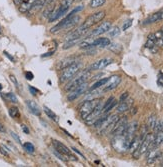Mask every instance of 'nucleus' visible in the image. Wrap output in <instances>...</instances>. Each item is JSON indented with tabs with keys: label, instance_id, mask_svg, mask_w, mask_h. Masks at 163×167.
<instances>
[{
	"label": "nucleus",
	"instance_id": "f257e3e1",
	"mask_svg": "<svg viewBox=\"0 0 163 167\" xmlns=\"http://www.w3.org/2000/svg\"><path fill=\"white\" fill-rule=\"evenodd\" d=\"M82 9H83V7L79 6V7H77V8H75V10H72L71 12L68 14L65 18H64V19H62L57 25H55L54 27L51 28V32L52 33H56L61 29H64V28L68 29V28H71V27H73V26H75L77 24L78 20L80 19V17L74 16V14L76 12H78V11L82 10Z\"/></svg>",
	"mask_w": 163,
	"mask_h": 167
},
{
	"label": "nucleus",
	"instance_id": "f03ea898",
	"mask_svg": "<svg viewBox=\"0 0 163 167\" xmlns=\"http://www.w3.org/2000/svg\"><path fill=\"white\" fill-rule=\"evenodd\" d=\"M154 135L152 133H147L145 135V137L142 139L141 143L138 149H136L134 152H132V155L135 159H138L142 154H144L147 151H149L152 148V143H153Z\"/></svg>",
	"mask_w": 163,
	"mask_h": 167
},
{
	"label": "nucleus",
	"instance_id": "7ed1b4c3",
	"mask_svg": "<svg viewBox=\"0 0 163 167\" xmlns=\"http://www.w3.org/2000/svg\"><path fill=\"white\" fill-rule=\"evenodd\" d=\"M130 140L128 139L124 134H120V135H114L112 141H111V145L114 149L119 153H123L125 151L128 150L130 145Z\"/></svg>",
	"mask_w": 163,
	"mask_h": 167
},
{
	"label": "nucleus",
	"instance_id": "20e7f679",
	"mask_svg": "<svg viewBox=\"0 0 163 167\" xmlns=\"http://www.w3.org/2000/svg\"><path fill=\"white\" fill-rule=\"evenodd\" d=\"M89 77H90V70H84V71L79 72V73L77 72L76 76L74 75V77L70 79L69 83L65 86V90L70 91L72 89H74L75 87H77L78 85H80L84 82H87Z\"/></svg>",
	"mask_w": 163,
	"mask_h": 167
},
{
	"label": "nucleus",
	"instance_id": "39448f33",
	"mask_svg": "<svg viewBox=\"0 0 163 167\" xmlns=\"http://www.w3.org/2000/svg\"><path fill=\"white\" fill-rule=\"evenodd\" d=\"M73 1L74 0H62L58 8L53 10L50 13V15L48 16V20H49L48 22H52L56 19H58V18H60L61 16H63V15L68 11V9L70 8V6L72 5Z\"/></svg>",
	"mask_w": 163,
	"mask_h": 167
},
{
	"label": "nucleus",
	"instance_id": "423d86ee",
	"mask_svg": "<svg viewBox=\"0 0 163 167\" xmlns=\"http://www.w3.org/2000/svg\"><path fill=\"white\" fill-rule=\"evenodd\" d=\"M119 119V116L117 114L114 115H105L104 119L102 120V122L100 123L99 126L97 127L98 132L100 134H104L108 131H112L113 127H114L115 123L117 122V120Z\"/></svg>",
	"mask_w": 163,
	"mask_h": 167
},
{
	"label": "nucleus",
	"instance_id": "0eeeda50",
	"mask_svg": "<svg viewBox=\"0 0 163 167\" xmlns=\"http://www.w3.org/2000/svg\"><path fill=\"white\" fill-rule=\"evenodd\" d=\"M80 68H81V64L77 62L65 67L64 69H62L61 75H60V81L61 82L69 81L70 79L74 77V75L77 74V72H79Z\"/></svg>",
	"mask_w": 163,
	"mask_h": 167
},
{
	"label": "nucleus",
	"instance_id": "6e6552de",
	"mask_svg": "<svg viewBox=\"0 0 163 167\" xmlns=\"http://www.w3.org/2000/svg\"><path fill=\"white\" fill-rule=\"evenodd\" d=\"M101 100L95 98V99H91V100H86L84 103L82 104L80 107V116L82 117V119H86V117L91 114V112L94 110V108L96 107Z\"/></svg>",
	"mask_w": 163,
	"mask_h": 167
},
{
	"label": "nucleus",
	"instance_id": "1a4fd4ad",
	"mask_svg": "<svg viewBox=\"0 0 163 167\" xmlns=\"http://www.w3.org/2000/svg\"><path fill=\"white\" fill-rule=\"evenodd\" d=\"M104 17H105V11H98V12L90 15L88 18H86V20L83 22V24H81L80 26L84 29H89L90 27H92L93 25H95L98 22L103 20Z\"/></svg>",
	"mask_w": 163,
	"mask_h": 167
},
{
	"label": "nucleus",
	"instance_id": "9d476101",
	"mask_svg": "<svg viewBox=\"0 0 163 167\" xmlns=\"http://www.w3.org/2000/svg\"><path fill=\"white\" fill-rule=\"evenodd\" d=\"M52 144L54 146V149L60 154H62L63 156H67L68 159H71V160H77V158H75L74 155L71 154L69 148L64 145L63 143L59 142L58 140H52Z\"/></svg>",
	"mask_w": 163,
	"mask_h": 167
},
{
	"label": "nucleus",
	"instance_id": "9b49d317",
	"mask_svg": "<svg viewBox=\"0 0 163 167\" xmlns=\"http://www.w3.org/2000/svg\"><path fill=\"white\" fill-rule=\"evenodd\" d=\"M87 87H88V83L84 82V83H82V84L78 85L77 87H75L74 89L70 90L69 94H68V96H67L68 101H74L75 99H77L79 96L86 92Z\"/></svg>",
	"mask_w": 163,
	"mask_h": 167
},
{
	"label": "nucleus",
	"instance_id": "f8f14e48",
	"mask_svg": "<svg viewBox=\"0 0 163 167\" xmlns=\"http://www.w3.org/2000/svg\"><path fill=\"white\" fill-rule=\"evenodd\" d=\"M103 103L100 101L99 103H98V105L96 106L95 108H94V110L91 112V114L88 115L86 117L85 119V122L88 124V125H92L94 124V122L99 118V117L101 116V114L103 113Z\"/></svg>",
	"mask_w": 163,
	"mask_h": 167
},
{
	"label": "nucleus",
	"instance_id": "ddd939ff",
	"mask_svg": "<svg viewBox=\"0 0 163 167\" xmlns=\"http://www.w3.org/2000/svg\"><path fill=\"white\" fill-rule=\"evenodd\" d=\"M127 119L123 117V118H119L117 120V122L115 123L114 127L112 129V133L113 135H120V134H123L125 129L127 127Z\"/></svg>",
	"mask_w": 163,
	"mask_h": 167
},
{
	"label": "nucleus",
	"instance_id": "4468645a",
	"mask_svg": "<svg viewBox=\"0 0 163 167\" xmlns=\"http://www.w3.org/2000/svg\"><path fill=\"white\" fill-rule=\"evenodd\" d=\"M111 28V22L109 21H104L102 22V23L97 26L96 29H94L93 31L91 32L90 35H88L87 37L89 36H98V35H101V34H104L106 32H108V30Z\"/></svg>",
	"mask_w": 163,
	"mask_h": 167
},
{
	"label": "nucleus",
	"instance_id": "2eb2a0df",
	"mask_svg": "<svg viewBox=\"0 0 163 167\" xmlns=\"http://www.w3.org/2000/svg\"><path fill=\"white\" fill-rule=\"evenodd\" d=\"M120 82H121V77L118 76V75H113V76L109 77L107 79V81H106V83L103 85L104 86V90L108 91V90L114 89L120 84Z\"/></svg>",
	"mask_w": 163,
	"mask_h": 167
},
{
	"label": "nucleus",
	"instance_id": "dca6fc26",
	"mask_svg": "<svg viewBox=\"0 0 163 167\" xmlns=\"http://www.w3.org/2000/svg\"><path fill=\"white\" fill-rule=\"evenodd\" d=\"M113 60L111 58H103V59H99L95 61L91 66H90L89 70H100L103 69L106 66H108L109 64L112 63Z\"/></svg>",
	"mask_w": 163,
	"mask_h": 167
},
{
	"label": "nucleus",
	"instance_id": "f3484780",
	"mask_svg": "<svg viewBox=\"0 0 163 167\" xmlns=\"http://www.w3.org/2000/svg\"><path fill=\"white\" fill-rule=\"evenodd\" d=\"M137 128H138V123L134 121V122H132L130 124H127V127H126V129H125L123 134L131 141V140L133 139L134 136L136 135Z\"/></svg>",
	"mask_w": 163,
	"mask_h": 167
},
{
	"label": "nucleus",
	"instance_id": "a211bd4d",
	"mask_svg": "<svg viewBox=\"0 0 163 167\" xmlns=\"http://www.w3.org/2000/svg\"><path fill=\"white\" fill-rule=\"evenodd\" d=\"M132 104H133V99H131V98H126L125 100L120 101V102H119V104L117 105V107H116L117 112L123 113V112H125V111H127V110H129V109H130V107L132 106Z\"/></svg>",
	"mask_w": 163,
	"mask_h": 167
},
{
	"label": "nucleus",
	"instance_id": "6ab92c4d",
	"mask_svg": "<svg viewBox=\"0 0 163 167\" xmlns=\"http://www.w3.org/2000/svg\"><path fill=\"white\" fill-rule=\"evenodd\" d=\"M37 0H23L19 4V11L21 13H27L35 4Z\"/></svg>",
	"mask_w": 163,
	"mask_h": 167
},
{
	"label": "nucleus",
	"instance_id": "aec40b11",
	"mask_svg": "<svg viewBox=\"0 0 163 167\" xmlns=\"http://www.w3.org/2000/svg\"><path fill=\"white\" fill-rule=\"evenodd\" d=\"M77 61V58L74 57V56H70V57H66L62 60H60L57 64V68L58 69H64L65 67L71 65V64H73Z\"/></svg>",
	"mask_w": 163,
	"mask_h": 167
},
{
	"label": "nucleus",
	"instance_id": "412c9836",
	"mask_svg": "<svg viewBox=\"0 0 163 167\" xmlns=\"http://www.w3.org/2000/svg\"><path fill=\"white\" fill-rule=\"evenodd\" d=\"M159 157H161V152L157 150L156 148H152V149H150V153L148 155V157H147V163L148 164H152Z\"/></svg>",
	"mask_w": 163,
	"mask_h": 167
},
{
	"label": "nucleus",
	"instance_id": "4be33fe9",
	"mask_svg": "<svg viewBox=\"0 0 163 167\" xmlns=\"http://www.w3.org/2000/svg\"><path fill=\"white\" fill-rule=\"evenodd\" d=\"M163 20V11H159V12H156L147 18V19L143 22V24H150V23H154V22Z\"/></svg>",
	"mask_w": 163,
	"mask_h": 167
},
{
	"label": "nucleus",
	"instance_id": "5701e85b",
	"mask_svg": "<svg viewBox=\"0 0 163 167\" xmlns=\"http://www.w3.org/2000/svg\"><path fill=\"white\" fill-rule=\"evenodd\" d=\"M142 137L140 135H135L133 139L131 140L130 142V145H129V148H128V150H130V152H134L136 149H138L139 146H140V143L142 141Z\"/></svg>",
	"mask_w": 163,
	"mask_h": 167
},
{
	"label": "nucleus",
	"instance_id": "b1692460",
	"mask_svg": "<svg viewBox=\"0 0 163 167\" xmlns=\"http://www.w3.org/2000/svg\"><path fill=\"white\" fill-rule=\"evenodd\" d=\"M116 104H117V101H116L115 98L114 97H110L103 105V113H108L112 108L115 107Z\"/></svg>",
	"mask_w": 163,
	"mask_h": 167
},
{
	"label": "nucleus",
	"instance_id": "393cba45",
	"mask_svg": "<svg viewBox=\"0 0 163 167\" xmlns=\"http://www.w3.org/2000/svg\"><path fill=\"white\" fill-rule=\"evenodd\" d=\"M26 104H27L29 110L33 113L34 115H36V116H40L41 111H40L39 107H38V105H37V104L35 103V102L32 101V100H27V101H26Z\"/></svg>",
	"mask_w": 163,
	"mask_h": 167
},
{
	"label": "nucleus",
	"instance_id": "a878e982",
	"mask_svg": "<svg viewBox=\"0 0 163 167\" xmlns=\"http://www.w3.org/2000/svg\"><path fill=\"white\" fill-rule=\"evenodd\" d=\"M110 44V40L105 37H101V38H97L93 40L92 42V47L94 46H99V47H107Z\"/></svg>",
	"mask_w": 163,
	"mask_h": 167
},
{
	"label": "nucleus",
	"instance_id": "bb28decb",
	"mask_svg": "<svg viewBox=\"0 0 163 167\" xmlns=\"http://www.w3.org/2000/svg\"><path fill=\"white\" fill-rule=\"evenodd\" d=\"M162 143H163V131H158L156 135H154L152 148H156L159 145H161ZM152 148H151V149H152Z\"/></svg>",
	"mask_w": 163,
	"mask_h": 167
},
{
	"label": "nucleus",
	"instance_id": "cd10ccee",
	"mask_svg": "<svg viewBox=\"0 0 163 167\" xmlns=\"http://www.w3.org/2000/svg\"><path fill=\"white\" fill-rule=\"evenodd\" d=\"M155 35V45L159 47H163V33L162 31H157L154 33Z\"/></svg>",
	"mask_w": 163,
	"mask_h": 167
},
{
	"label": "nucleus",
	"instance_id": "c85d7f7f",
	"mask_svg": "<svg viewBox=\"0 0 163 167\" xmlns=\"http://www.w3.org/2000/svg\"><path fill=\"white\" fill-rule=\"evenodd\" d=\"M44 112L46 113V115L49 117V118H51L52 120H54V121H58V118H57V115L55 114L54 112L52 111L51 109H49L48 107H46V106H44Z\"/></svg>",
	"mask_w": 163,
	"mask_h": 167
},
{
	"label": "nucleus",
	"instance_id": "c756f323",
	"mask_svg": "<svg viewBox=\"0 0 163 167\" xmlns=\"http://www.w3.org/2000/svg\"><path fill=\"white\" fill-rule=\"evenodd\" d=\"M105 0H91L89 3V5L91 8H98L102 5H104Z\"/></svg>",
	"mask_w": 163,
	"mask_h": 167
},
{
	"label": "nucleus",
	"instance_id": "7c9ffc66",
	"mask_svg": "<svg viewBox=\"0 0 163 167\" xmlns=\"http://www.w3.org/2000/svg\"><path fill=\"white\" fill-rule=\"evenodd\" d=\"M107 79H108V78H103V79H101V80L97 81L96 83H94V84H93V86H91V87H90V90L98 89V88H99V87L103 86V85L105 84V83H106V81H107Z\"/></svg>",
	"mask_w": 163,
	"mask_h": 167
},
{
	"label": "nucleus",
	"instance_id": "2f4dec72",
	"mask_svg": "<svg viewBox=\"0 0 163 167\" xmlns=\"http://www.w3.org/2000/svg\"><path fill=\"white\" fill-rule=\"evenodd\" d=\"M156 117L155 115H151L149 118H148V122H147V128L149 129H153L155 126V123H156Z\"/></svg>",
	"mask_w": 163,
	"mask_h": 167
},
{
	"label": "nucleus",
	"instance_id": "473e14b6",
	"mask_svg": "<svg viewBox=\"0 0 163 167\" xmlns=\"http://www.w3.org/2000/svg\"><path fill=\"white\" fill-rule=\"evenodd\" d=\"M5 98L7 100H9L10 102H13V103H17V97L15 96V94L12 92L6 93L5 94Z\"/></svg>",
	"mask_w": 163,
	"mask_h": 167
},
{
	"label": "nucleus",
	"instance_id": "72a5a7b5",
	"mask_svg": "<svg viewBox=\"0 0 163 167\" xmlns=\"http://www.w3.org/2000/svg\"><path fill=\"white\" fill-rule=\"evenodd\" d=\"M9 115L12 118H16V117L19 116V110H18L17 107H11L9 109Z\"/></svg>",
	"mask_w": 163,
	"mask_h": 167
},
{
	"label": "nucleus",
	"instance_id": "f704fd0d",
	"mask_svg": "<svg viewBox=\"0 0 163 167\" xmlns=\"http://www.w3.org/2000/svg\"><path fill=\"white\" fill-rule=\"evenodd\" d=\"M108 33H109V35H110L111 37H115V36H117L120 33V29H119V27L115 26V27L109 29L108 30Z\"/></svg>",
	"mask_w": 163,
	"mask_h": 167
},
{
	"label": "nucleus",
	"instance_id": "c9c22d12",
	"mask_svg": "<svg viewBox=\"0 0 163 167\" xmlns=\"http://www.w3.org/2000/svg\"><path fill=\"white\" fill-rule=\"evenodd\" d=\"M23 147H24V149L27 151L28 153H33L34 152V146H33V144L32 143H30V142H26L23 144Z\"/></svg>",
	"mask_w": 163,
	"mask_h": 167
},
{
	"label": "nucleus",
	"instance_id": "e433bc0d",
	"mask_svg": "<svg viewBox=\"0 0 163 167\" xmlns=\"http://www.w3.org/2000/svg\"><path fill=\"white\" fill-rule=\"evenodd\" d=\"M153 130L155 132L163 131V121H156V123H155V126L153 128Z\"/></svg>",
	"mask_w": 163,
	"mask_h": 167
},
{
	"label": "nucleus",
	"instance_id": "4c0bfd02",
	"mask_svg": "<svg viewBox=\"0 0 163 167\" xmlns=\"http://www.w3.org/2000/svg\"><path fill=\"white\" fill-rule=\"evenodd\" d=\"M132 21H133V20L129 19V20H127L126 22H125V23L123 24V26H122V30H124V31H125V30H127L128 28H129L130 26L132 25Z\"/></svg>",
	"mask_w": 163,
	"mask_h": 167
},
{
	"label": "nucleus",
	"instance_id": "58836bf2",
	"mask_svg": "<svg viewBox=\"0 0 163 167\" xmlns=\"http://www.w3.org/2000/svg\"><path fill=\"white\" fill-rule=\"evenodd\" d=\"M10 134H11V136H12V137H13L15 140H16V141H17L18 143H20V142H21V141H20V138H19V136H18L16 133H15V132L11 131V132H10Z\"/></svg>",
	"mask_w": 163,
	"mask_h": 167
},
{
	"label": "nucleus",
	"instance_id": "ea45409f",
	"mask_svg": "<svg viewBox=\"0 0 163 167\" xmlns=\"http://www.w3.org/2000/svg\"><path fill=\"white\" fill-rule=\"evenodd\" d=\"M25 77H26V79H27V80H32L33 77H34V75H33L32 72H26V73H25Z\"/></svg>",
	"mask_w": 163,
	"mask_h": 167
},
{
	"label": "nucleus",
	"instance_id": "a19ab883",
	"mask_svg": "<svg viewBox=\"0 0 163 167\" xmlns=\"http://www.w3.org/2000/svg\"><path fill=\"white\" fill-rule=\"evenodd\" d=\"M29 91H30V93H31L32 95H36L37 92H38V90L35 89V88H34V87H32V86H29Z\"/></svg>",
	"mask_w": 163,
	"mask_h": 167
},
{
	"label": "nucleus",
	"instance_id": "79ce46f5",
	"mask_svg": "<svg viewBox=\"0 0 163 167\" xmlns=\"http://www.w3.org/2000/svg\"><path fill=\"white\" fill-rule=\"evenodd\" d=\"M128 96H129V95H128V92H124V93L122 94V95L120 96L119 101H123V100H125L126 98H128Z\"/></svg>",
	"mask_w": 163,
	"mask_h": 167
},
{
	"label": "nucleus",
	"instance_id": "37998d69",
	"mask_svg": "<svg viewBox=\"0 0 163 167\" xmlns=\"http://www.w3.org/2000/svg\"><path fill=\"white\" fill-rule=\"evenodd\" d=\"M10 79H11V80H12V82H14L15 86H16V87H18V82H17L16 78H15V76H14V75H10Z\"/></svg>",
	"mask_w": 163,
	"mask_h": 167
},
{
	"label": "nucleus",
	"instance_id": "c03bdc74",
	"mask_svg": "<svg viewBox=\"0 0 163 167\" xmlns=\"http://www.w3.org/2000/svg\"><path fill=\"white\" fill-rule=\"evenodd\" d=\"M21 128H22V130H23V132L24 133H26V134H29V129L25 126V125H21Z\"/></svg>",
	"mask_w": 163,
	"mask_h": 167
},
{
	"label": "nucleus",
	"instance_id": "a18cd8bd",
	"mask_svg": "<svg viewBox=\"0 0 163 167\" xmlns=\"http://www.w3.org/2000/svg\"><path fill=\"white\" fill-rule=\"evenodd\" d=\"M4 54H5V55L7 56V57H8V58H9V59L11 60V61H12V62H14V58L12 57V56H10V55H9L8 53H7L6 51H4Z\"/></svg>",
	"mask_w": 163,
	"mask_h": 167
},
{
	"label": "nucleus",
	"instance_id": "49530a36",
	"mask_svg": "<svg viewBox=\"0 0 163 167\" xmlns=\"http://www.w3.org/2000/svg\"><path fill=\"white\" fill-rule=\"evenodd\" d=\"M22 1H23V0H14V3H15V4H17V5H19Z\"/></svg>",
	"mask_w": 163,
	"mask_h": 167
},
{
	"label": "nucleus",
	"instance_id": "de8ad7c7",
	"mask_svg": "<svg viewBox=\"0 0 163 167\" xmlns=\"http://www.w3.org/2000/svg\"><path fill=\"white\" fill-rule=\"evenodd\" d=\"M55 0H46V2H45V4H51V3L54 2Z\"/></svg>",
	"mask_w": 163,
	"mask_h": 167
},
{
	"label": "nucleus",
	"instance_id": "09e8293b",
	"mask_svg": "<svg viewBox=\"0 0 163 167\" xmlns=\"http://www.w3.org/2000/svg\"><path fill=\"white\" fill-rule=\"evenodd\" d=\"M0 131H4V128H3V126L1 124H0Z\"/></svg>",
	"mask_w": 163,
	"mask_h": 167
},
{
	"label": "nucleus",
	"instance_id": "8fccbe9b",
	"mask_svg": "<svg viewBox=\"0 0 163 167\" xmlns=\"http://www.w3.org/2000/svg\"><path fill=\"white\" fill-rule=\"evenodd\" d=\"M161 164L163 165V156H162V158H161Z\"/></svg>",
	"mask_w": 163,
	"mask_h": 167
},
{
	"label": "nucleus",
	"instance_id": "3c124183",
	"mask_svg": "<svg viewBox=\"0 0 163 167\" xmlns=\"http://www.w3.org/2000/svg\"><path fill=\"white\" fill-rule=\"evenodd\" d=\"M75 1H77V2H79V1H81V0H75Z\"/></svg>",
	"mask_w": 163,
	"mask_h": 167
},
{
	"label": "nucleus",
	"instance_id": "603ef678",
	"mask_svg": "<svg viewBox=\"0 0 163 167\" xmlns=\"http://www.w3.org/2000/svg\"><path fill=\"white\" fill-rule=\"evenodd\" d=\"M161 31H162V33H163V27H162V29H161Z\"/></svg>",
	"mask_w": 163,
	"mask_h": 167
},
{
	"label": "nucleus",
	"instance_id": "864d4df0",
	"mask_svg": "<svg viewBox=\"0 0 163 167\" xmlns=\"http://www.w3.org/2000/svg\"><path fill=\"white\" fill-rule=\"evenodd\" d=\"M0 89H1V85H0Z\"/></svg>",
	"mask_w": 163,
	"mask_h": 167
},
{
	"label": "nucleus",
	"instance_id": "5fc2aeb1",
	"mask_svg": "<svg viewBox=\"0 0 163 167\" xmlns=\"http://www.w3.org/2000/svg\"><path fill=\"white\" fill-rule=\"evenodd\" d=\"M0 32H1V30H0Z\"/></svg>",
	"mask_w": 163,
	"mask_h": 167
}]
</instances>
